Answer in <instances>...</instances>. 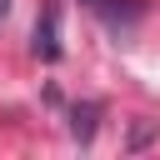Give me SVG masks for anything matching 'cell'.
I'll use <instances>...</instances> for the list:
<instances>
[{
	"instance_id": "cell-1",
	"label": "cell",
	"mask_w": 160,
	"mask_h": 160,
	"mask_svg": "<svg viewBox=\"0 0 160 160\" xmlns=\"http://www.w3.org/2000/svg\"><path fill=\"white\" fill-rule=\"evenodd\" d=\"M30 50H35V60H60V15H55V5H45L40 10V20H35V35H30Z\"/></svg>"
},
{
	"instance_id": "cell-2",
	"label": "cell",
	"mask_w": 160,
	"mask_h": 160,
	"mask_svg": "<svg viewBox=\"0 0 160 160\" xmlns=\"http://www.w3.org/2000/svg\"><path fill=\"white\" fill-rule=\"evenodd\" d=\"M95 125H100V100H85V105H75V110H70V135H75L80 145H90V140H95Z\"/></svg>"
},
{
	"instance_id": "cell-3",
	"label": "cell",
	"mask_w": 160,
	"mask_h": 160,
	"mask_svg": "<svg viewBox=\"0 0 160 160\" xmlns=\"http://www.w3.org/2000/svg\"><path fill=\"white\" fill-rule=\"evenodd\" d=\"M5 15H10V0H0V20H5Z\"/></svg>"
},
{
	"instance_id": "cell-4",
	"label": "cell",
	"mask_w": 160,
	"mask_h": 160,
	"mask_svg": "<svg viewBox=\"0 0 160 160\" xmlns=\"http://www.w3.org/2000/svg\"><path fill=\"white\" fill-rule=\"evenodd\" d=\"M85 5H90V10H100V5H105V0H85Z\"/></svg>"
}]
</instances>
